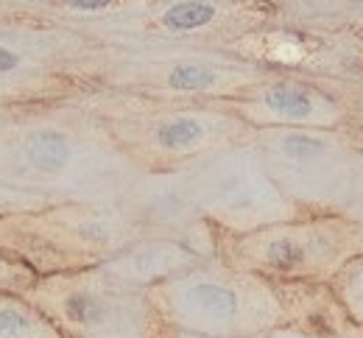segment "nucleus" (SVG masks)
<instances>
[{
    "instance_id": "1",
    "label": "nucleus",
    "mask_w": 363,
    "mask_h": 338,
    "mask_svg": "<svg viewBox=\"0 0 363 338\" xmlns=\"http://www.w3.org/2000/svg\"><path fill=\"white\" fill-rule=\"evenodd\" d=\"M182 302L190 313L210 319V322H229L238 316V293L218 283H196L182 293Z\"/></svg>"
},
{
    "instance_id": "2",
    "label": "nucleus",
    "mask_w": 363,
    "mask_h": 338,
    "mask_svg": "<svg viewBox=\"0 0 363 338\" xmlns=\"http://www.w3.org/2000/svg\"><path fill=\"white\" fill-rule=\"evenodd\" d=\"M28 159L34 168L40 171H59L67 157H70V148H67V140L56 132H40L28 140Z\"/></svg>"
},
{
    "instance_id": "3",
    "label": "nucleus",
    "mask_w": 363,
    "mask_h": 338,
    "mask_svg": "<svg viewBox=\"0 0 363 338\" xmlns=\"http://www.w3.org/2000/svg\"><path fill=\"white\" fill-rule=\"evenodd\" d=\"M266 103L272 106L277 115L285 118H308L313 112V101L302 90H291V87H277L266 96Z\"/></svg>"
},
{
    "instance_id": "4",
    "label": "nucleus",
    "mask_w": 363,
    "mask_h": 338,
    "mask_svg": "<svg viewBox=\"0 0 363 338\" xmlns=\"http://www.w3.org/2000/svg\"><path fill=\"white\" fill-rule=\"evenodd\" d=\"M216 9L207 3H179L165 14V26L174 31H190V28H201L213 20Z\"/></svg>"
},
{
    "instance_id": "5",
    "label": "nucleus",
    "mask_w": 363,
    "mask_h": 338,
    "mask_svg": "<svg viewBox=\"0 0 363 338\" xmlns=\"http://www.w3.org/2000/svg\"><path fill=\"white\" fill-rule=\"evenodd\" d=\"M204 137V129L199 120L193 118H179V120H171L160 129V143L165 148H187V145L199 143Z\"/></svg>"
},
{
    "instance_id": "6",
    "label": "nucleus",
    "mask_w": 363,
    "mask_h": 338,
    "mask_svg": "<svg viewBox=\"0 0 363 338\" xmlns=\"http://www.w3.org/2000/svg\"><path fill=\"white\" fill-rule=\"evenodd\" d=\"M213 81H216V76L199 64H182L171 73V87H177V90H207Z\"/></svg>"
},
{
    "instance_id": "7",
    "label": "nucleus",
    "mask_w": 363,
    "mask_h": 338,
    "mask_svg": "<svg viewBox=\"0 0 363 338\" xmlns=\"http://www.w3.org/2000/svg\"><path fill=\"white\" fill-rule=\"evenodd\" d=\"M269 260H272L277 269H296L302 260H305V252L296 241H277L269 249Z\"/></svg>"
},
{
    "instance_id": "8",
    "label": "nucleus",
    "mask_w": 363,
    "mask_h": 338,
    "mask_svg": "<svg viewBox=\"0 0 363 338\" xmlns=\"http://www.w3.org/2000/svg\"><path fill=\"white\" fill-rule=\"evenodd\" d=\"M28 333V319L17 310H0V338H23Z\"/></svg>"
},
{
    "instance_id": "9",
    "label": "nucleus",
    "mask_w": 363,
    "mask_h": 338,
    "mask_svg": "<svg viewBox=\"0 0 363 338\" xmlns=\"http://www.w3.org/2000/svg\"><path fill=\"white\" fill-rule=\"evenodd\" d=\"M350 299H352V308L363 316V266L355 271L352 277V286H350Z\"/></svg>"
},
{
    "instance_id": "10",
    "label": "nucleus",
    "mask_w": 363,
    "mask_h": 338,
    "mask_svg": "<svg viewBox=\"0 0 363 338\" xmlns=\"http://www.w3.org/2000/svg\"><path fill=\"white\" fill-rule=\"evenodd\" d=\"M17 64V56L14 53H9V50L0 48V73H6V70H11Z\"/></svg>"
},
{
    "instance_id": "11",
    "label": "nucleus",
    "mask_w": 363,
    "mask_h": 338,
    "mask_svg": "<svg viewBox=\"0 0 363 338\" xmlns=\"http://www.w3.org/2000/svg\"><path fill=\"white\" fill-rule=\"evenodd\" d=\"M109 0H73V6H79V9H104Z\"/></svg>"
}]
</instances>
